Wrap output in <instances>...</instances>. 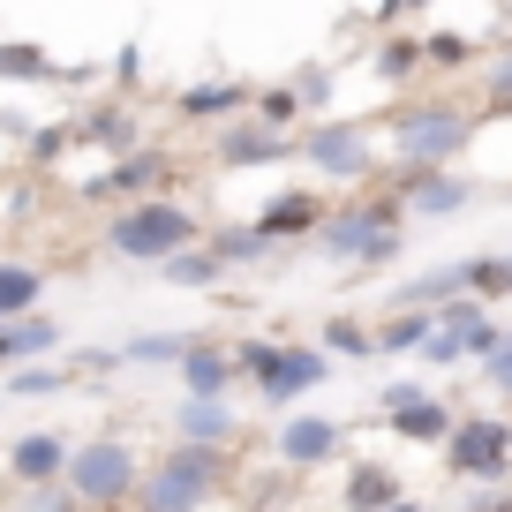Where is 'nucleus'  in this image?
Returning a JSON list of instances; mask_svg holds the SVG:
<instances>
[{"label": "nucleus", "instance_id": "1", "mask_svg": "<svg viewBox=\"0 0 512 512\" xmlns=\"http://www.w3.org/2000/svg\"><path fill=\"white\" fill-rule=\"evenodd\" d=\"M106 241L121 256H174L181 241H189V219H181L174 204H144V211H128L121 226H106Z\"/></svg>", "mask_w": 512, "mask_h": 512}, {"label": "nucleus", "instance_id": "2", "mask_svg": "<svg viewBox=\"0 0 512 512\" xmlns=\"http://www.w3.org/2000/svg\"><path fill=\"white\" fill-rule=\"evenodd\" d=\"M249 369L264 377V400H272V407H287L294 392L324 384V354H272V347H249Z\"/></svg>", "mask_w": 512, "mask_h": 512}, {"label": "nucleus", "instance_id": "3", "mask_svg": "<svg viewBox=\"0 0 512 512\" xmlns=\"http://www.w3.org/2000/svg\"><path fill=\"white\" fill-rule=\"evenodd\" d=\"M505 452H512L505 422H460V430H452V467H460V475H475V482L505 475Z\"/></svg>", "mask_w": 512, "mask_h": 512}, {"label": "nucleus", "instance_id": "4", "mask_svg": "<svg viewBox=\"0 0 512 512\" xmlns=\"http://www.w3.org/2000/svg\"><path fill=\"white\" fill-rule=\"evenodd\" d=\"M211 482H219V460L211 452H181V460H166L159 482H144V505H196Z\"/></svg>", "mask_w": 512, "mask_h": 512}, {"label": "nucleus", "instance_id": "5", "mask_svg": "<svg viewBox=\"0 0 512 512\" xmlns=\"http://www.w3.org/2000/svg\"><path fill=\"white\" fill-rule=\"evenodd\" d=\"M68 475H76V490L98 497V505H106V497H128V452L121 445H91V452H76Z\"/></svg>", "mask_w": 512, "mask_h": 512}, {"label": "nucleus", "instance_id": "6", "mask_svg": "<svg viewBox=\"0 0 512 512\" xmlns=\"http://www.w3.org/2000/svg\"><path fill=\"white\" fill-rule=\"evenodd\" d=\"M324 241H332L339 256H377V249H392V219H384V211H347V219L324 226Z\"/></svg>", "mask_w": 512, "mask_h": 512}, {"label": "nucleus", "instance_id": "7", "mask_svg": "<svg viewBox=\"0 0 512 512\" xmlns=\"http://www.w3.org/2000/svg\"><path fill=\"white\" fill-rule=\"evenodd\" d=\"M490 347H497L490 317L482 309H452V324L430 339V362H460V354H490Z\"/></svg>", "mask_w": 512, "mask_h": 512}, {"label": "nucleus", "instance_id": "8", "mask_svg": "<svg viewBox=\"0 0 512 512\" xmlns=\"http://www.w3.org/2000/svg\"><path fill=\"white\" fill-rule=\"evenodd\" d=\"M279 452H287L294 467H317V460H332V452H339V430H332V422H317V415H302V422L279 430Z\"/></svg>", "mask_w": 512, "mask_h": 512}, {"label": "nucleus", "instance_id": "9", "mask_svg": "<svg viewBox=\"0 0 512 512\" xmlns=\"http://www.w3.org/2000/svg\"><path fill=\"white\" fill-rule=\"evenodd\" d=\"M452 144H460V113H415V121H400V151H415V159H437Z\"/></svg>", "mask_w": 512, "mask_h": 512}, {"label": "nucleus", "instance_id": "10", "mask_svg": "<svg viewBox=\"0 0 512 512\" xmlns=\"http://www.w3.org/2000/svg\"><path fill=\"white\" fill-rule=\"evenodd\" d=\"M384 415H392V430H407V437H445V415H437V400H422V392H384Z\"/></svg>", "mask_w": 512, "mask_h": 512}, {"label": "nucleus", "instance_id": "11", "mask_svg": "<svg viewBox=\"0 0 512 512\" xmlns=\"http://www.w3.org/2000/svg\"><path fill=\"white\" fill-rule=\"evenodd\" d=\"M309 159H317L324 174H362L369 151H362V136H347V128H317V136H309Z\"/></svg>", "mask_w": 512, "mask_h": 512}, {"label": "nucleus", "instance_id": "12", "mask_svg": "<svg viewBox=\"0 0 512 512\" xmlns=\"http://www.w3.org/2000/svg\"><path fill=\"white\" fill-rule=\"evenodd\" d=\"M309 226H317V204H309V196H279V204H264V241L309 234Z\"/></svg>", "mask_w": 512, "mask_h": 512}, {"label": "nucleus", "instance_id": "13", "mask_svg": "<svg viewBox=\"0 0 512 512\" xmlns=\"http://www.w3.org/2000/svg\"><path fill=\"white\" fill-rule=\"evenodd\" d=\"M8 467H16L23 482H46V475H61V445H53V437H23Z\"/></svg>", "mask_w": 512, "mask_h": 512}, {"label": "nucleus", "instance_id": "14", "mask_svg": "<svg viewBox=\"0 0 512 512\" xmlns=\"http://www.w3.org/2000/svg\"><path fill=\"white\" fill-rule=\"evenodd\" d=\"M181 430H189L196 445H219V437L234 430V422H226V407H211V392H196V400H189V415H181Z\"/></svg>", "mask_w": 512, "mask_h": 512}, {"label": "nucleus", "instance_id": "15", "mask_svg": "<svg viewBox=\"0 0 512 512\" xmlns=\"http://www.w3.org/2000/svg\"><path fill=\"white\" fill-rule=\"evenodd\" d=\"M38 302V272H23V264H0V317H16V309Z\"/></svg>", "mask_w": 512, "mask_h": 512}, {"label": "nucleus", "instance_id": "16", "mask_svg": "<svg viewBox=\"0 0 512 512\" xmlns=\"http://www.w3.org/2000/svg\"><path fill=\"white\" fill-rule=\"evenodd\" d=\"M53 347V324H16V332H0V362H23V354H46Z\"/></svg>", "mask_w": 512, "mask_h": 512}, {"label": "nucleus", "instance_id": "17", "mask_svg": "<svg viewBox=\"0 0 512 512\" xmlns=\"http://www.w3.org/2000/svg\"><path fill=\"white\" fill-rule=\"evenodd\" d=\"M460 287L505 294V287H512V256H482V264H460Z\"/></svg>", "mask_w": 512, "mask_h": 512}, {"label": "nucleus", "instance_id": "18", "mask_svg": "<svg viewBox=\"0 0 512 512\" xmlns=\"http://www.w3.org/2000/svg\"><path fill=\"white\" fill-rule=\"evenodd\" d=\"M181 362H189L196 392H226V354H189V347H181Z\"/></svg>", "mask_w": 512, "mask_h": 512}, {"label": "nucleus", "instance_id": "19", "mask_svg": "<svg viewBox=\"0 0 512 512\" xmlns=\"http://www.w3.org/2000/svg\"><path fill=\"white\" fill-rule=\"evenodd\" d=\"M384 497H400V482L377 475V467H362V475H354V505H384Z\"/></svg>", "mask_w": 512, "mask_h": 512}, {"label": "nucleus", "instance_id": "20", "mask_svg": "<svg viewBox=\"0 0 512 512\" xmlns=\"http://www.w3.org/2000/svg\"><path fill=\"white\" fill-rule=\"evenodd\" d=\"M181 347H189L181 332H159V339H136L128 354H136V362H181Z\"/></svg>", "mask_w": 512, "mask_h": 512}, {"label": "nucleus", "instance_id": "21", "mask_svg": "<svg viewBox=\"0 0 512 512\" xmlns=\"http://www.w3.org/2000/svg\"><path fill=\"white\" fill-rule=\"evenodd\" d=\"M226 159H279V136H226Z\"/></svg>", "mask_w": 512, "mask_h": 512}, {"label": "nucleus", "instance_id": "22", "mask_svg": "<svg viewBox=\"0 0 512 512\" xmlns=\"http://www.w3.org/2000/svg\"><path fill=\"white\" fill-rule=\"evenodd\" d=\"M234 83H204V91H189V113H226V106H234Z\"/></svg>", "mask_w": 512, "mask_h": 512}, {"label": "nucleus", "instance_id": "23", "mask_svg": "<svg viewBox=\"0 0 512 512\" xmlns=\"http://www.w3.org/2000/svg\"><path fill=\"white\" fill-rule=\"evenodd\" d=\"M166 279H181V287H189V279H211V264H204V256H174V264H166Z\"/></svg>", "mask_w": 512, "mask_h": 512}, {"label": "nucleus", "instance_id": "24", "mask_svg": "<svg viewBox=\"0 0 512 512\" xmlns=\"http://www.w3.org/2000/svg\"><path fill=\"white\" fill-rule=\"evenodd\" d=\"M422 204H430V211H452V204H460V181H430V189H422Z\"/></svg>", "mask_w": 512, "mask_h": 512}, {"label": "nucleus", "instance_id": "25", "mask_svg": "<svg viewBox=\"0 0 512 512\" xmlns=\"http://www.w3.org/2000/svg\"><path fill=\"white\" fill-rule=\"evenodd\" d=\"M415 339H422V317H400V324H392V332L377 339V347H415Z\"/></svg>", "mask_w": 512, "mask_h": 512}, {"label": "nucleus", "instance_id": "26", "mask_svg": "<svg viewBox=\"0 0 512 512\" xmlns=\"http://www.w3.org/2000/svg\"><path fill=\"white\" fill-rule=\"evenodd\" d=\"M332 347H339V354H377L362 332H354V324H332Z\"/></svg>", "mask_w": 512, "mask_h": 512}, {"label": "nucleus", "instance_id": "27", "mask_svg": "<svg viewBox=\"0 0 512 512\" xmlns=\"http://www.w3.org/2000/svg\"><path fill=\"white\" fill-rule=\"evenodd\" d=\"M38 68H46L38 53H0V76H38Z\"/></svg>", "mask_w": 512, "mask_h": 512}, {"label": "nucleus", "instance_id": "28", "mask_svg": "<svg viewBox=\"0 0 512 512\" xmlns=\"http://www.w3.org/2000/svg\"><path fill=\"white\" fill-rule=\"evenodd\" d=\"M490 377H497V384H505V392H512V339H505V354H497V362H490Z\"/></svg>", "mask_w": 512, "mask_h": 512}, {"label": "nucleus", "instance_id": "29", "mask_svg": "<svg viewBox=\"0 0 512 512\" xmlns=\"http://www.w3.org/2000/svg\"><path fill=\"white\" fill-rule=\"evenodd\" d=\"M497 106H512V61L497 68Z\"/></svg>", "mask_w": 512, "mask_h": 512}]
</instances>
